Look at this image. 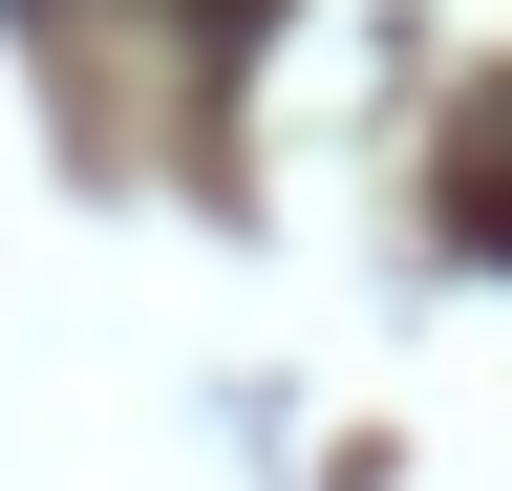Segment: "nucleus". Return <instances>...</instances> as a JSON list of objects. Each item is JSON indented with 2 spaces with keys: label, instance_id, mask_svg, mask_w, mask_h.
<instances>
[{
  "label": "nucleus",
  "instance_id": "obj_1",
  "mask_svg": "<svg viewBox=\"0 0 512 491\" xmlns=\"http://www.w3.org/2000/svg\"><path fill=\"white\" fill-rule=\"evenodd\" d=\"M448 235H470V257H512V86L448 129Z\"/></svg>",
  "mask_w": 512,
  "mask_h": 491
}]
</instances>
